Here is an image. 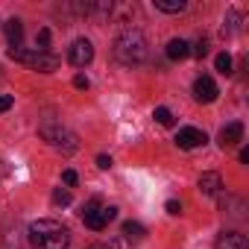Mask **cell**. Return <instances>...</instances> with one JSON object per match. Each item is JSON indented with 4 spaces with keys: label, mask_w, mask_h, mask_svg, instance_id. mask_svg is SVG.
Listing matches in <instances>:
<instances>
[{
    "label": "cell",
    "mask_w": 249,
    "mask_h": 249,
    "mask_svg": "<svg viewBox=\"0 0 249 249\" xmlns=\"http://www.w3.org/2000/svg\"><path fill=\"white\" fill-rule=\"evenodd\" d=\"M71 231L56 220H36L30 223V246L33 249H68Z\"/></svg>",
    "instance_id": "cell-1"
},
{
    "label": "cell",
    "mask_w": 249,
    "mask_h": 249,
    "mask_svg": "<svg viewBox=\"0 0 249 249\" xmlns=\"http://www.w3.org/2000/svg\"><path fill=\"white\" fill-rule=\"evenodd\" d=\"M114 59L120 65H141L147 59V38L138 33V30H126L120 33L117 41H114Z\"/></svg>",
    "instance_id": "cell-2"
},
{
    "label": "cell",
    "mask_w": 249,
    "mask_h": 249,
    "mask_svg": "<svg viewBox=\"0 0 249 249\" xmlns=\"http://www.w3.org/2000/svg\"><path fill=\"white\" fill-rule=\"evenodd\" d=\"M9 59L12 62H21V65L33 68V71H38V73H53L59 68V56H53L47 50H21V47L12 50L9 47Z\"/></svg>",
    "instance_id": "cell-3"
},
{
    "label": "cell",
    "mask_w": 249,
    "mask_h": 249,
    "mask_svg": "<svg viewBox=\"0 0 249 249\" xmlns=\"http://www.w3.org/2000/svg\"><path fill=\"white\" fill-rule=\"evenodd\" d=\"M38 132H41V138H44L53 150H62V153H76V150H79V138H76L71 129H65L62 123H44Z\"/></svg>",
    "instance_id": "cell-4"
},
{
    "label": "cell",
    "mask_w": 249,
    "mask_h": 249,
    "mask_svg": "<svg viewBox=\"0 0 249 249\" xmlns=\"http://www.w3.org/2000/svg\"><path fill=\"white\" fill-rule=\"evenodd\" d=\"M117 217V208L114 205H103L100 199H91L85 208H82V223L94 231H103L111 220Z\"/></svg>",
    "instance_id": "cell-5"
},
{
    "label": "cell",
    "mask_w": 249,
    "mask_h": 249,
    "mask_svg": "<svg viewBox=\"0 0 249 249\" xmlns=\"http://www.w3.org/2000/svg\"><path fill=\"white\" fill-rule=\"evenodd\" d=\"M68 59H71L73 68H85V65H91V62H94V44H91L88 38H76V41L71 44Z\"/></svg>",
    "instance_id": "cell-6"
},
{
    "label": "cell",
    "mask_w": 249,
    "mask_h": 249,
    "mask_svg": "<svg viewBox=\"0 0 249 249\" xmlns=\"http://www.w3.org/2000/svg\"><path fill=\"white\" fill-rule=\"evenodd\" d=\"M205 141H208L205 132L196 129V126H185V129L176 132V144H179V150H196V147H202Z\"/></svg>",
    "instance_id": "cell-7"
},
{
    "label": "cell",
    "mask_w": 249,
    "mask_h": 249,
    "mask_svg": "<svg viewBox=\"0 0 249 249\" xmlns=\"http://www.w3.org/2000/svg\"><path fill=\"white\" fill-rule=\"evenodd\" d=\"M217 94H220V88H217V82H214L211 76H196V79H194V97H196L199 103H214Z\"/></svg>",
    "instance_id": "cell-8"
},
{
    "label": "cell",
    "mask_w": 249,
    "mask_h": 249,
    "mask_svg": "<svg viewBox=\"0 0 249 249\" xmlns=\"http://www.w3.org/2000/svg\"><path fill=\"white\" fill-rule=\"evenodd\" d=\"M240 141H243V123L240 120H231V123H226V126L220 129V147L223 150L237 147Z\"/></svg>",
    "instance_id": "cell-9"
},
{
    "label": "cell",
    "mask_w": 249,
    "mask_h": 249,
    "mask_svg": "<svg viewBox=\"0 0 249 249\" xmlns=\"http://www.w3.org/2000/svg\"><path fill=\"white\" fill-rule=\"evenodd\" d=\"M199 194H205V196H217L220 194V188H223V179H220V173H214V170H208V173H202L199 176Z\"/></svg>",
    "instance_id": "cell-10"
},
{
    "label": "cell",
    "mask_w": 249,
    "mask_h": 249,
    "mask_svg": "<svg viewBox=\"0 0 249 249\" xmlns=\"http://www.w3.org/2000/svg\"><path fill=\"white\" fill-rule=\"evenodd\" d=\"M214 246H217V249H249L246 234H240V231H223Z\"/></svg>",
    "instance_id": "cell-11"
},
{
    "label": "cell",
    "mask_w": 249,
    "mask_h": 249,
    "mask_svg": "<svg viewBox=\"0 0 249 249\" xmlns=\"http://www.w3.org/2000/svg\"><path fill=\"white\" fill-rule=\"evenodd\" d=\"M188 56H191V44H188L185 38H170V41H167V59L182 62V59H188Z\"/></svg>",
    "instance_id": "cell-12"
},
{
    "label": "cell",
    "mask_w": 249,
    "mask_h": 249,
    "mask_svg": "<svg viewBox=\"0 0 249 249\" xmlns=\"http://www.w3.org/2000/svg\"><path fill=\"white\" fill-rule=\"evenodd\" d=\"M3 30H6V38H9L12 50H15V47H21V41H24V24H21L18 18H9V21L3 24Z\"/></svg>",
    "instance_id": "cell-13"
},
{
    "label": "cell",
    "mask_w": 249,
    "mask_h": 249,
    "mask_svg": "<svg viewBox=\"0 0 249 249\" xmlns=\"http://www.w3.org/2000/svg\"><path fill=\"white\" fill-rule=\"evenodd\" d=\"M120 234H123V240H132V243H138V240H144L147 229H144L141 223H135V220H126V223L120 226Z\"/></svg>",
    "instance_id": "cell-14"
},
{
    "label": "cell",
    "mask_w": 249,
    "mask_h": 249,
    "mask_svg": "<svg viewBox=\"0 0 249 249\" xmlns=\"http://www.w3.org/2000/svg\"><path fill=\"white\" fill-rule=\"evenodd\" d=\"M153 6H156L159 12H167V15H179V12L188 9L185 0H153Z\"/></svg>",
    "instance_id": "cell-15"
},
{
    "label": "cell",
    "mask_w": 249,
    "mask_h": 249,
    "mask_svg": "<svg viewBox=\"0 0 249 249\" xmlns=\"http://www.w3.org/2000/svg\"><path fill=\"white\" fill-rule=\"evenodd\" d=\"M153 117L161 123V126H173V111H170V108H164V106H159V108L153 111Z\"/></svg>",
    "instance_id": "cell-16"
},
{
    "label": "cell",
    "mask_w": 249,
    "mask_h": 249,
    "mask_svg": "<svg viewBox=\"0 0 249 249\" xmlns=\"http://www.w3.org/2000/svg\"><path fill=\"white\" fill-rule=\"evenodd\" d=\"M214 65H217L220 73H231V56H229V53H220V56L214 59Z\"/></svg>",
    "instance_id": "cell-17"
},
{
    "label": "cell",
    "mask_w": 249,
    "mask_h": 249,
    "mask_svg": "<svg viewBox=\"0 0 249 249\" xmlns=\"http://www.w3.org/2000/svg\"><path fill=\"white\" fill-rule=\"evenodd\" d=\"M53 202H56V205H71V191L56 188V191H53Z\"/></svg>",
    "instance_id": "cell-18"
},
{
    "label": "cell",
    "mask_w": 249,
    "mask_h": 249,
    "mask_svg": "<svg viewBox=\"0 0 249 249\" xmlns=\"http://www.w3.org/2000/svg\"><path fill=\"white\" fill-rule=\"evenodd\" d=\"M36 50H47V44H50V30H38V36H36Z\"/></svg>",
    "instance_id": "cell-19"
},
{
    "label": "cell",
    "mask_w": 249,
    "mask_h": 249,
    "mask_svg": "<svg viewBox=\"0 0 249 249\" xmlns=\"http://www.w3.org/2000/svg\"><path fill=\"white\" fill-rule=\"evenodd\" d=\"M191 53H194V56H199V59H202V56H205V53H208V44H205V38H202V41H196V44H194V50H191Z\"/></svg>",
    "instance_id": "cell-20"
},
{
    "label": "cell",
    "mask_w": 249,
    "mask_h": 249,
    "mask_svg": "<svg viewBox=\"0 0 249 249\" xmlns=\"http://www.w3.org/2000/svg\"><path fill=\"white\" fill-rule=\"evenodd\" d=\"M97 167L100 170H108L111 167V156H97Z\"/></svg>",
    "instance_id": "cell-21"
},
{
    "label": "cell",
    "mask_w": 249,
    "mask_h": 249,
    "mask_svg": "<svg viewBox=\"0 0 249 249\" xmlns=\"http://www.w3.org/2000/svg\"><path fill=\"white\" fill-rule=\"evenodd\" d=\"M167 214H173V217H176V214H182V205H179L176 199H170V202H167Z\"/></svg>",
    "instance_id": "cell-22"
},
{
    "label": "cell",
    "mask_w": 249,
    "mask_h": 249,
    "mask_svg": "<svg viewBox=\"0 0 249 249\" xmlns=\"http://www.w3.org/2000/svg\"><path fill=\"white\" fill-rule=\"evenodd\" d=\"M6 108H12V97L9 94H0V111H6Z\"/></svg>",
    "instance_id": "cell-23"
},
{
    "label": "cell",
    "mask_w": 249,
    "mask_h": 249,
    "mask_svg": "<svg viewBox=\"0 0 249 249\" xmlns=\"http://www.w3.org/2000/svg\"><path fill=\"white\" fill-rule=\"evenodd\" d=\"M73 85H76V88H88V76L76 73V76H73Z\"/></svg>",
    "instance_id": "cell-24"
},
{
    "label": "cell",
    "mask_w": 249,
    "mask_h": 249,
    "mask_svg": "<svg viewBox=\"0 0 249 249\" xmlns=\"http://www.w3.org/2000/svg\"><path fill=\"white\" fill-rule=\"evenodd\" d=\"M62 179H65V185H76V173H73V170H65Z\"/></svg>",
    "instance_id": "cell-25"
},
{
    "label": "cell",
    "mask_w": 249,
    "mask_h": 249,
    "mask_svg": "<svg viewBox=\"0 0 249 249\" xmlns=\"http://www.w3.org/2000/svg\"><path fill=\"white\" fill-rule=\"evenodd\" d=\"M240 164H249V150H240Z\"/></svg>",
    "instance_id": "cell-26"
},
{
    "label": "cell",
    "mask_w": 249,
    "mask_h": 249,
    "mask_svg": "<svg viewBox=\"0 0 249 249\" xmlns=\"http://www.w3.org/2000/svg\"><path fill=\"white\" fill-rule=\"evenodd\" d=\"M88 249H108V246H103V243H94V246H88Z\"/></svg>",
    "instance_id": "cell-27"
}]
</instances>
